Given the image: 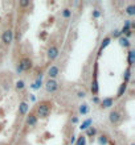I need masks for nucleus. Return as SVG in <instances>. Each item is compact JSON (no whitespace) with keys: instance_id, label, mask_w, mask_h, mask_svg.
Segmentation results:
<instances>
[{"instance_id":"obj_1","label":"nucleus","mask_w":135,"mask_h":145,"mask_svg":"<svg viewBox=\"0 0 135 145\" xmlns=\"http://www.w3.org/2000/svg\"><path fill=\"white\" fill-rule=\"evenodd\" d=\"M52 110H53V103L50 102V100H40L37 106L35 108V114L37 116V119H46L52 114Z\"/></svg>"},{"instance_id":"obj_2","label":"nucleus","mask_w":135,"mask_h":145,"mask_svg":"<svg viewBox=\"0 0 135 145\" xmlns=\"http://www.w3.org/2000/svg\"><path fill=\"white\" fill-rule=\"evenodd\" d=\"M33 67V62L29 57H23L19 61L17 66H16V71L19 72H24V71H29V70Z\"/></svg>"},{"instance_id":"obj_3","label":"nucleus","mask_w":135,"mask_h":145,"mask_svg":"<svg viewBox=\"0 0 135 145\" xmlns=\"http://www.w3.org/2000/svg\"><path fill=\"white\" fill-rule=\"evenodd\" d=\"M98 91H99V84H98V62H95L94 71H93V78H92V94L97 95Z\"/></svg>"},{"instance_id":"obj_4","label":"nucleus","mask_w":135,"mask_h":145,"mask_svg":"<svg viewBox=\"0 0 135 145\" xmlns=\"http://www.w3.org/2000/svg\"><path fill=\"white\" fill-rule=\"evenodd\" d=\"M13 29H12L11 27L5 28L3 31V33H1V41H3L4 45H11L12 42H13Z\"/></svg>"},{"instance_id":"obj_5","label":"nucleus","mask_w":135,"mask_h":145,"mask_svg":"<svg viewBox=\"0 0 135 145\" xmlns=\"http://www.w3.org/2000/svg\"><path fill=\"white\" fill-rule=\"evenodd\" d=\"M58 54H60V46L57 44H50L48 50H46V57L49 61H54L56 58L58 57Z\"/></svg>"},{"instance_id":"obj_6","label":"nucleus","mask_w":135,"mask_h":145,"mask_svg":"<svg viewBox=\"0 0 135 145\" xmlns=\"http://www.w3.org/2000/svg\"><path fill=\"white\" fill-rule=\"evenodd\" d=\"M109 120H110L111 124L118 125V124H121V121H122V114H121L117 108H114V110H111L110 114H109Z\"/></svg>"},{"instance_id":"obj_7","label":"nucleus","mask_w":135,"mask_h":145,"mask_svg":"<svg viewBox=\"0 0 135 145\" xmlns=\"http://www.w3.org/2000/svg\"><path fill=\"white\" fill-rule=\"evenodd\" d=\"M60 87V83H58L56 79H46L45 82V90L48 92H56Z\"/></svg>"},{"instance_id":"obj_8","label":"nucleus","mask_w":135,"mask_h":145,"mask_svg":"<svg viewBox=\"0 0 135 145\" xmlns=\"http://www.w3.org/2000/svg\"><path fill=\"white\" fill-rule=\"evenodd\" d=\"M61 74V70L57 65H52L46 71V75H48V79H56L58 75Z\"/></svg>"},{"instance_id":"obj_9","label":"nucleus","mask_w":135,"mask_h":145,"mask_svg":"<svg viewBox=\"0 0 135 145\" xmlns=\"http://www.w3.org/2000/svg\"><path fill=\"white\" fill-rule=\"evenodd\" d=\"M37 116H36L35 111H32V112H29V114L27 115V119H25V123H27L28 127H36V124H37Z\"/></svg>"},{"instance_id":"obj_10","label":"nucleus","mask_w":135,"mask_h":145,"mask_svg":"<svg viewBox=\"0 0 135 145\" xmlns=\"http://www.w3.org/2000/svg\"><path fill=\"white\" fill-rule=\"evenodd\" d=\"M114 103H115V99H114V98H105V99H102V102H101V108H103V110L111 108L113 106H114Z\"/></svg>"},{"instance_id":"obj_11","label":"nucleus","mask_w":135,"mask_h":145,"mask_svg":"<svg viewBox=\"0 0 135 145\" xmlns=\"http://www.w3.org/2000/svg\"><path fill=\"white\" fill-rule=\"evenodd\" d=\"M110 42H111V37H105L103 40H102V42H101V46H99V49H98V56H101V54H102L103 49H105V48H107V46L110 45Z\"/></svg>"},{"instance_id":"obj_12","label":"nucleus","mask_w":135,"mask_h":145,"mask_svg":"<svg viewBox=\"0 0 135 145\" xmlns=\"http://www.w3.org/2000/svg\"><path fill=\"white\" fill-rule=\"evenodd\" d=\"M28 110H29V106H28L27 102H21V103L19 104V115H20V116L27 115Z\"/></svg>"},{"instance_id":"obj_13","label":"nucleus","mask_w":135,"mask_h":145,"mask_svg":"<svg viewBox=\"0 0 135 145\" xmlns=\"http://www.w3.org/2000/svg\"><path fill=\"white\" fill-rule=\"evenodd\" d=\"M127 83H121L119 84V87H118V91H117V98H122V96L124 95V92L127 91Z\"/></svg>"},{"instance_id":"obj_14","label":"nucleus","mask_w":135,"mask_h":145,"mask_svg":"<svg viewBox=\"0 0 135 145\" xmlns=\"http://www.w3.org/2000/svg\"><path fill=\"white\" fill-rule=\"evenodd\" d=\"M135 62V52L134 50H128L127 53V63H128V67H131L134 65Z\"/></svg>"},{"instance_id":"obj_15","label":"nucleus","mask_w":135,"mask_h":145,"mask_svg":"<svg viewBox=\"0 0 135 145\" xmlns=\"http://www.w3.org/2000/svg\"><path fill=\"white\" fill-rule=\"evenodd\" d=\"M130 78H131V67H127V69L124 70V72H123V82L128 84Z\"/></svg>"},{"instance_id":"obj_16","label":"nucleus","mask_w":135,"mask_h":145,"mask_svg":"<svg viewBox=\"0 0 135 145\" xmlns=\"http://www.w3.org/2000/svg\"><path fill=\"white\" fill-rule=\"evenodd\" d=\"M124 11L128 16H135V4H128Z\"/></svg>"},{"instance_id":"obj_17","label":"nucleus","mask_w":135,"mask_h":145,"mask_svg":"<svg viewBox=\"0 0 135 145\" xmlns=\"http://www.w3.org/2000/svg\"><path fill=\"white\" fill-rule=\"evenodd\" d=\"M119 44L121 46H124V48H130V40L126 37H123V36H121L119 37Z\"/></svg>"},{"instance_id":"obj_18","label":"nucleus","mask_w":135,"mask_h":145,"mask_svg":"<svg viewBox=\"0 0 135 145\" xmlns=\"http://www.w3.org/2000/svg\"><path fill=\"white\" fill-rule=\"evenodd\" d=\"M61 16L64 17V19H70L72 17V9H69V8H64L61 11Z\"/></svg>"},{"instance_id":"obj_19","label":"nucleus","mask_w":135,"mask_h":145,"mask_svg":"<svg viewBox=\"0 0 135 145\" xmlns=\"http://www.w3.org/2000/svg\"><path fill=\"white\" fill-rule=\"evenodd\" d=\"M109 141V138L106 135H101L99 137H98V142H99V145H106Z\"/></svg>"},{"instance_id":"obj_20","label":"nucleus","mask_w":135,"mask_h":145,"mask_svg":"<svg viewBox=\"0 0 135 145\" xmlns=\"http://www.w3.org/2000/svg\"><path fill=\"white\" fill-rule=\"evenodd\" d=\"M24 88H25L24 80H17V82H16V90H17V91H23Z\"/></svg>"},{"instance_id":"obj_21","label":"nucleus","mask_w":135,"mask_h":145,"mask_svg":"<svg viewBox=\"0 0 135 145\" xmlns=\"http://www.w3.org/2000/svg\"><path fill=\"white\" fill-rule=\"evenodd\" d=\"M29 5H32V3L29 1V0H21V1H19V7L20 8H28Z\"/></svg>"},{"instance_id":"obj_22","label":"nucleus","mask_w":135,"mask_h":145,"mask_svg":"<svg viewBox=\"0 0 135 145\" xmlns=\"http://www.w3.org/2000/svg\"><path fill=\"white\" fill-rule=\"evenodd\" d=\"M76 145H86V137L85 136H80L77 140V142H76Z\"/></svg>"},{"instance_id":"obj_23","label":"nucleus","mask_w":135,"mask_h":145,"mask_svg":"<svg viewBox=\"0 0 135 145\" xmlns=\"http://www.w3.org/2000/svg\"><path fill=\"white\" fill-rule=\"evenodd\" d=\"M92 124V119H89V120H86L85 123H82V125H81V129H88L89 128V125Z\"/></svg>"},{"instance_id":"obj_24","label":"nucleus","mask_w":135,"mask_h":145,"mask_svg":"<svg viewBox=\"0 0 135 145\" xmlns=\"http://www.w3.org/2000/svg\"><path fill=\"white\" fill-rule=\"evenodd\" d=\"M80 112H81L82 115L88 114V104H82L81 107H80Z\"/></svg>"},{"instance_id":"obj_25","label":"nucleus","mask_w":135,"mask_h":145,"mask_svg":"<svg viewBox=\"0 0 135 145\" xmlns=\"http://www.w3.org/2000/svg\"><path fill=\"white\" fill-rule=\"evenodd\" d=\"M86 135H88V136H94V135H95V129H94L93 127H89L88 131H86Z\"/></svg>"},{"instance_id":"obj_26","label":"nucleus","mask_w":135,"mask_h":145,"mask_svg":"<svg viewBox=\"0 0 135 145\" xmlns=\"http://www.w3.org/2000/svg\"><path fill=\"white\" fill-rule=\"evenodd\" d=\"M93 15H94V17H98V16H99V12H94V13H93Z\"/></svg>"},{"instance_id":"obj_27","label":"nucleus","mask_w":135,"mask_h":145,"mask_svg":"<svg viewBox=\"0 0 135 145\" xmlns=\"http://www.w3.org/2000/svg\"><path fill=\"white\" fill-rule=\"evenodd\" d=\"M131 145H135V144H134V142H132V144H131Z\"/></svg>"}]
</instances>
